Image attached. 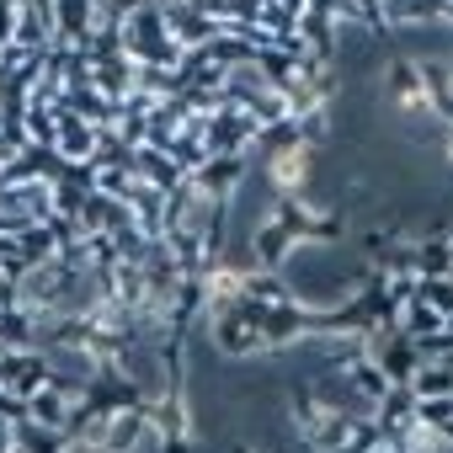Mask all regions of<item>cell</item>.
Wrapping results in <instances>:
<instances>
[{
	"label": "cell",
	"mask_w": 453,
	"mask_h": 453,
	"mask_svg": "<svg viewBox=\"0 0 453 453\" xmlns=\"http://www.w3.org/2000/svg\"><path fill=\"white\" fill-rule=\"evenodd\" d=\"M257 118L246 107H230L224 102L219 112H203V150L208 155H251V139H257Z\"/></svg>",
	"instance_id": "cell-1"
},
{
	"label": "cell",
	"mask_w": 453,
	"mask_h": 453,
	"mask_svg": "<svg viewBox=\"0 0 453 453\" xmlns=\"http://www.w3.org/2000/svg\"><path fill=\"white\" fill-rule=\"evenodd\" d=\"M49 384H54V363H49L43 347H33V352H6V357H0V389L17 395L22 405H27L38 389H49Z\"/></svg>",
	"instance_id": "cell-2"
},
{
	"label": "cell",
	"mask_w": 453,
	"mask_h": 453,
	"mask_svg": "<svg viewBox=\"0 0 453 453\" xmlns=\"http://www.w3.org/2000/svg\"><path fill=\"white\" fill-rule=\"evenodd\" d=\"M246 176H251V155H208V165H203L192 181H197V192L213 197V203H235V192L246 187Z\"/></svg>",
	"instance_id": "cell-3"
},
{
	"label": "cell",
	"mask_w": 453,
	"mask_h": 453,
	"mask_svg": "<svg viewBox=\"0 0 453 453\" xmlns=\"http://www.w3.org/2000/svg\"><path fill=\"white\" fill-rule=\"evenodd\" d=\"M453 27V0H384V27Z\"/></svg>",
	"instance_id": "cell-4"
},
{
	"label": "cell",
	"mask_w": 453,
	"mask_h": 453,
	"mask_svg": "<svg viewBox=\"0 0 453 453\" xmlns=\"http://www.w3.org/2000/svg\"><path fill=\"white\" fill-rule=\"evenodd\" d=\"M373 421L384 426V442L400 453V442H405V432L416 426V395H411V384H395L379 405H373Z\"/></svg>",
	"instance_id": "cell-5"
},
{
	"label": "cell",
	"mask_w": 453,
	"mask_h": 453,
	"mask_svg": "<svg viewBox=\"0 0 453 453\" xmlns=\"http://www.w3.org/2000/svg\"><path fill=\"white\" fill-rule=\"evenodd\" d=\"M251 246H257V262L262 267H273V273H283L288 267V257L299 251V235L288 230V224H278L273 213L257 224V230H251Z\"/></svg>",
	"instance_id": "cell-6"
},
{
	"label": "cell",
	"mask_w": 453,
	"mask_h": 453,
	"mask_svg": "<svg viewBox=\"0 0 453 453\" xmlns=\"http://www.w3.org/2000/svg\"><path fill=\"white\" fill-rule=\"evenodd\" d=\"M128 165H134V176L139 181H150V187H160V192H171V187H181L187 176L176 171V160L165 155V150H155V144H139L134 155H128Z\"/></svg>",
	"instance_id": "cell-7"
},
{
	"label": "cell",
	"mask_w": 453,
	"mask_h": 453,
	"mask_svg": "<svg viewBox=\"0 0 453 453\" xmlns=\"http://www.w3.org/2000/svg\"><path fill=\"white\" fill-rule=\"evenodd\" d=\"M134 59L128 54H118V59H91V86L107 96V102H123L128 91H134Z\"/></svg>",
	"instance_id": "cell-8"
},
{
	"label": "cell",
	"mask_w": 453,
	"mask_h": 453,
	"mask_svg": "<svg viewBox=\"0 0 453 453\" xmlns=\"http://www.w3.org/2000/svg\"><path fill=\"white\" fill-rule=\"evenodd\" d=\"M27 421H38V426H49V432H70V421H75V400L59 395V389L49 384V389H38V395L27 400Z\"/></svg>",
	"instance_id": "cell-9"
},
{
	"label": "cell",
	"mask_w": 453,
	"mask_h": 453,
	"mask_svg": "<svg viewBox=\"0 0 453 453\" xmlns=\"http://www.w3.org/2000/svg\"><path fill=\"white\" fill-rule=\"evenodd\" d=\"M288 150H304V139H299V123H294V118L267 123V128H257V139H251V160H257V165H262V160H278V155H288Z\"/></svg>",
	"instance_id": "cell-10"
},
{
	"label": "cell",
	"mask_w": 453,
	"mask_h": 453,
	"mask_svg": "<svg viewBox=\"0 0 453 453\" xmlns=\"http://www.w3.org/2000/svg\"><path fill=\"white\" fill-rule=\"evenodd\" d=\"M144 426H150V405H134V411H118L112 421H107V453H134V442L144 437Z\"/></svg>",
	"instance_id": "cell-11"
},
{
	"label": "cell",
	"mask_w": 453,
	"mask_h": 453,
	"mask_svg": "<svg viewBox=\"0 0 453 453\" xmlns=\"http://www.w3.org/2000/svg\"><path fill=\"white\" fill-rule=\"evenodd\" d=\"M241 294H246V299H257V304H288V299H294L288 278H283V273H273V267L251 273V278L241 283Z\"/></svg>",
	"instance_id": "cell-12"
},
{
	"label": "cell",
	"mask_w": 453,
	"mask_h": 453,
	"mask_svg": "<svg viewBox=\"0 0 453 453\" xmlns=\"http://www.w3.org/2000/svg\"><path fill=\"white\" fill-rule=\"evenodd\" d=\"M342 379H347V384H352V389H357V395H363L368 405H379V400H384V395L395 389V384L384 379V368H379V363H368V357H363V363H352V368H347Z\"/></svg>",
	"instance_id": "cell-13"
},
{
	"label": "cell",
	"mask_w": 453,
	"mask_h": 453,
	"mask_svg": "<svg viewBox=\"0 0 453 453\" xmlns=\"http://www.w3.org/2000/svg\"><path fill=\"white\" fill-rule=\"evenodd\" d=\"M411 395H416V400H442V395H453V368H448V363H421L416 379H411Z\"/></svg>",
	"instance_id": "cell-14"
},
{
	"label": "cell",
	"mask_w": 453,
	"mask_h": 453,
	"mask_svg": "<svg viewBox=\"0 0 453 453\" xmlns=\"http://www.w3.org/2000/svg\"><path fill=\"white\" fill-rule=\"evenodd\" d=\"M416 299L432 304L442 320H453V273H448V278H421V283H416Z\"/></svg>",
	"instance_id": "cell-15"
},
{
	"label": "cell",
	"mask_w": 453,
	"mask_h": 453,
	"mask_svg": "<svg viewBox=\"0 0 453 453\" xmlns=\"http://www.w3.org/2000/svg\"><path fill=\"white\" fill-rule=\"evenodd\" d=\"M442 326H448V320H442L432 304H421V299H416V304L405 310V320H400V331H405L411 342H421V336H432V331H442Z\"/></svg>",
	"instance_id": "cell-16"
},
{
	"label": "cell",
	"mask_w": 453,
	"mask_h": 453,
	"mask_svg": "<svg viewBox=\"0 0 453 453\" xmlns=\"http://www.w3.org/2000/svg\"><path fill=\"white\" fill-rule=\"evenodd\" d=\"M22 442H17V421L12 416H0V453H17Z\"/></svg>",
	"instance_id": "cell-17"
},
{
	"label": "cell",
	"mask_w": 453,
	"mask_h": 453,
	"mask_svg": "<svg viewBox=\"0 0 453 453\" xmlns=\"http://www.w3.org/2000/svg\"><path fill=\"white\" fill-rule=\"evenodd\" d=\"M165 453H197V437H165Z\"/></svg>",
	"instance_id": "cell-18"
},
{
	"label": "cell",
	"mask_w": 453,
	"mask_h": 453,
	"mask_svg": "<svg viewBox=\"0 0 453 453\" xmlns=\"http://www.w3.org/2000/svg\"><path fill=\"white\" fill-rule=\"evenodd\" d=\"M230 453H267V448H251V442H235Z\"/></svg>",
	"instance_id": "cell-19"
},
{
	"label": "cell",
	"mask_w": 453,
	"mask_h": 453,
	"mask_svg": "<svg viewBox=\"0 0 453 453\" xmlns=\"http://www.w3.org/2000/svg\"><path fill=\"white\" fill-rule=\"evenodd\" d=\"M150 6H165V0H150Z\"/></svg>",
	"instance_id": "cell-20"
},
{
	"label": "cell",
	"mask_w": 453,
	"mask_h": 453,
	"mask_svg": "<svg viewBox=\"0 0 453 453\" xmlns=\"http://www.w3.org/2000/svg\"><path fill=\"white\" fill-rule=\"evenodd\" d=\"M448 246H453V241H448Z\"/></svg>",
	"instance_id": "cell-21"
},
{
	"label": "cell",
	"mask_w": 453,
	"mask_h": 453,
	"mask_svg": "<svg viewBox=\"0 0 453 453\" xmlns=\"http://www.w3.org/2000/svg\"><path fill=\"white\" fill-rule=\"evenodd\" d=\"M17 453H22V448H17Z\"/></svg>",
	"instance_id": "cell-22"
}]
</instances>
